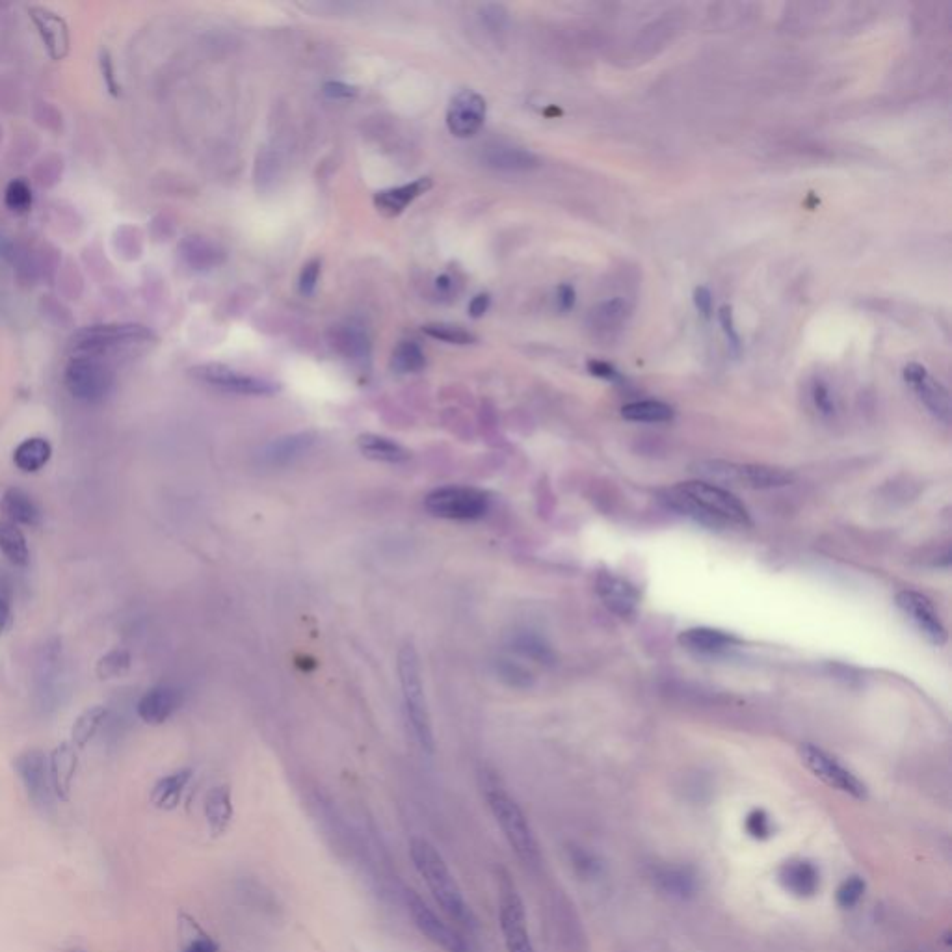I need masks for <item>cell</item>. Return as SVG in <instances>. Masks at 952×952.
I'll return each instance as SVG.
<instances>
[{
	"instance_id": "obj_1",
	"label": "cell",
	"mask_w": 952,
	"mask_h": 952,
	"mask_svg": "<svg viewBox=\"0 0 952 952\" xmlns=\"http://www.w3.org/2000/svg\"><path fill=\"white\" fill-rule=\"evenodd\" d=\"M662 499L679 514L711 529H744L752 525L746 506L733 493L705 480L675 484L662 493Z\"/></svg>"
},
{
	"instance_id": "obj_2",
	"label": "cell",
	"mask_w": 952,
	"mask_h": 952,
	"mask_svg": "<svg viewBox=\"0 0 952 952\" xmlns=\"http://www.w3.org/2000/svg\"><path fill=\"white\" fill-rule=\"evenodd\" d=\"M480 785L490 806L491 815L497 820L510 848L527 867H536L540 863V847L530 828L529 819L517 804L516 798L506 791L501 780L490 770H482Z\"/></svg>"
},
{
	"instance_id": "obj_3",
	"label": "cell",
	"mask_w": 952,
	"mask_h": 952,
	"mask_svg": "<svg viewBox=\"0 0 952 952\" xmlns=\"http://www.w3.org/2000/svg\"><path fill=\"white\" fill-rule=\"evenodd\" d=\"M410 854L417 873L421 874L439 908L447 913L452 921L467 925L471 912L463 899L462 889L450 873L449 865L441 856V852L428 839L413 837Z\"/></svg>"
},
{
	"instance_id": "obj_4",
	"label": "cell",
	"mask_w": 952,
	"mask_h": 952,
	"mask_svg": "<svg viewBox=\"0 0 952 952\" xmlns=\"http://www.w3.org/2000/svg\"><path fill=\"white\" fill-rule=\"evenodd\" d=\"M398 677H400L402 700L406 707L411 735L423 752L434 754L436 744H434L432 720H430L428 705L424 698L421 662L413 646H404L398 653Z\"/></svg>"
},
{
	"instance_id": "obj_5",
	"label": "cell",
	"mask_w": 952,
	"mask_h": 952,
	"mask_svg": "<svg viewBox=\"0 0 952 952\" xmlns=\"http://www.w3.org/2000/svg\"><path fill=\"white\" fill-rule=\"evenodd\" d=\"M698 475L709 484H731L748 490H774L793 484L794 475L783 467L757 465V463L701 462Z\"/></svg>"
},
{
	"instance_id": "obj_6",
	"label": "cell",
	"mask_w": 952,
	"mask_h": 952,
	"mask_svg": "<svg viewBox=\"0 0 952 952\" xmlns=\"http://www.w3.org/2000/svg\"><path fill=\"white\" fill-rule=\"evenodd\" d=\"M497 887H499V925L503 932L504 945L508 952H536L530 939L527 913L516 882L510 873L497 869Z\"/></svg>"
},
{
	"instance_id": "obj_7",
	"label": "cell",
	"mask_w": 952,
	"mask_h": 952,
	"mask_svg": "<svg viewBox=\"0 0 952 952\" xmlns=\"http://www.w3.org/2000/svg\"><path fill=\"white\" fill-rule=\"evenodd\" d=\"M157 341V335L142 324H101L80 330L71 346L80 357H93L125 346L151 344Z\"/></svg>"
},
{
	"instance_id": "obj_8",
	"label": "cell",
	"mask_w": 952,
	"mask_h": 952,
	"mask_svg": "<svg viewBox=\"0 0 952 952\" xmlns=\"http://www.w3.org/2000/svg\"><path fill=\"white\" fill-rule=\"evenodd\" d=\"M424 506L432 516L450 521H475L490 510L488 493L467 486H447L426 495Z\"/></svg>"
},
{
	"instance_id": "obj_9",
	"label": "cell",
	"mask_w": 952,
	"mask_h": 952,
	"mask_svg": "<svg viewBox=\"0 0 952 952\" xmlns=\"http://www.w3.org/2000/svg\"><path fill=\"white\" fill-rule=\"evenodd\" d=\"M798 755H800L802 765L815 778H819L822 783H826L828 787H832L839 793L848 794L856 800H867V796H869L867 785L852 770H848L841 761H837L833 755L824 752L822 748L815 746V744H809V742L798 748Z\"/></svg>"
},
{
	"instance_id": "obj_10",
	"label": "cell",
	"mask_w": 952,
	"mask_h": 952,
	"mask_svg": "<svg viewBox=\"0 0 952 952\" xmlns=\"http://www.w3.org/2000/svg\"><path fill=\"white\" fill-rule=\"evenodd\" d=\"M66 387L71 397L86 404H95L108 397L114 387V376L95 357H75L66 369Z\"/></svg>"
},
{
	"instance_id": "obj_11",
	"label": "cell",
	"mask_w": 952,
	"mask_h": 952,
	"mask_svg": "<svg viewBox=\"0 0 952 952\" xmlns=\"http://www.w3.org/2000/svg\"><path fill=\"white\" fill-rule=\"evenodd\" d=\"M14 768L34 807L41 815H53L56 794L51 781L49 757L41 750H27L15 759Z\"/></svg>"
},
{
	"instance_id": "obj_12",
	"label": "cell",
	"mask_w": 952,
	"mask_h": 952,
	"mask_svg": "<svg viewBox=\"0 0 952 952\" xmlns=\"http://www.w3.org/2000/svg\"><path fill=\"white\" fill-rule=\"evenodd\" d=\"M190 374L203 384L211 385L214 389H220L225 393H235V395L270 397V395H276L279 391V385L270 382V380L235 371V369L225 367L220 363L198 365L190 371Z\"/></svg>"
},
{
	"instance_id": "obj_13",
	"label": "cell",
	"mask_w": 952,
	"mask_h": 952,
	"mask_svg": "<svg viewBox=\"0 0 952 952\" xmlns=\"http://www.w3.org/2000/svg\"><path fill=\"white\" fill-rule=\"evenodd\" d=\"M406 908L410 913L413 925L423 934L424 938L432 941L437 947L447 952H467V945L458 932H454L443 919L437 915L415 891L406 889Z\"/></svg>"
},
{
	"instance_id": "obj_14",
	"label": "cell",
	"mask_w": 952,
	"mask_h": 952,
	"mask_svg": "<svg viewBox=\"0 0 952 952\" xmlns=\"http://www.w3.org/2000/svg\"><path fill=\"white\" fill-rule=\"evenodd\" d=\"M64 690V662L62 646L54 638L43 644L36 659V696L41 709H54Z\"/></svg>"
},
{
	"instance_id": "obj_15",
	"label": "cell",
	"mask_w": 952,
	"mask_h": 952,
	"mask_svg": "<svg viewBox=\"0 0 952 952\" xmlns=\"http://www.w3.org/2000/svg\"><path fill=\"white\" fill-rule=\"evenodd\" d=\"M895 603L900 612L919 629V633L925 636L928 642H932L934 646H943L947 642V631L939 620L932 601L926 595L913 592V590H904L897 594Z\"/></svg>"
},
{
	"instance_id": "obj_16",
	"label": "cell",
	"mask_w": 952,
	"mask_h": 952,
	"mask_svg": "<svg viewBox=\"0 0 952 952\" xmlns=\"http://www.w3.org/2000/svg\"><path fill=\"white\" fill-rule=\"evenodd\" d=\"M486 114L488 105L480 93L473 90L456 93L447 110V127L450 134H454L456 138L475 136L484 127Z\"/></svg>"
},
{
	"instance_id": "obj_17",
	"label": "cell",
	"mask_w": 952,
	"mask_h": 952,
	"mask_svg": "<svg viewBox=\"0 0 952 952\" xmlns=\"http://www.w3.org/2000/svg\"><path fill=\"white\" fill-rule=\"evenodd\" d=\"M904 382L912 387L913 393L923 402L926 410L936 419L949 423L951 421V397L949 391L939 384L938 380L926 371L919 363H910L904 369Z\"/></svg>"
},
{
	"instance_id": "obj_18",
	"label": "cell",
	"mask_w": 952,
	"mask_h": 952,
	"mask_svg": "<svg viewBox=\"0 0 952 952\" xmlns=\"http://www.w3.org/2000/svg\"><path fill=\"white\" fill-rule=\"evenodd\" d=\"M780 886L796 899H811L819 893L820 873L813 861L789 860L778 867Z\"/></svg>"
},
{
	"instance_id": "obj_19",
	"label": "cell",
	"mask_w": 952,
	"mask_h": 952,
	"mask_svg": "<svg viewBox=\"0 0 952 952\" xmlns=\"http://www.w3.org/2000/svg\"><path fill=\"white\" fill-rule=\"evenodd\" d=\"M597 594L603 599L605 607L612 610L614 614L627 618L633 616L636 607L640 603V595L636 592L635 586L622 577L614 573H599L597 577Z\"/></svg>"
},
{
	"instance_id": "obj_20",
	"label": "cell",
	"mask_w": 952,
	"mask_h": 952,
	"mask_svg": "<svg viewBox=\"0 0 952 952\" xmlns=\"http://www.w3.org/2000/svg\"><path fill=\"white\" fill-rule=\"evenodd\" d=\"M181 705V692L170 685L147 690L138 701V716L149 726H160L172 716Z\"/></svg>"
},
{
	"instance_id": "obj_21",
	"label": "cell",
	"mask_w": 952,
	"mask_h": 952,
	"mask_svg": "<svg viewBox=\"0 0 952 952\" xmlns=\"http://www.w3.org/2000/svg\"><path fill=\"white\" fill-rule=\"evenodd\" d=\"M317 443V434L313 432H298L291 436H283L268 443L261 452V462L268 467H285L289 463L302 458L313 445Z\"/></svg>"
},
{
	"instance_id": "obj_22",
	"label": "cell",
	"mask_w": 952,
	"mask_h": 952,
	"mask_svg": "<svg viewBox=\"0 0 952 952\" xmlns=\"http://www.w3.org/2000/svg\"><path fill=\"white\" fill-rule=\"evenodd\" d=\"M30 15L40 30L41 40L54 60H62L69 51V32L66 21L60 15L54 14L47 8L32 6Z\"/></svg>"
},
{
	"instance_id": "obj_23",
	"label": "cell",
	"mask_w": 952,
	"mask_h": 952,
	"mask_svg": "<svg viewBox=\"0 0 952 952\" xmlns=\"http://www.w3.org/2000/svg\"><path fill=\"white\" fill-rule=\"evenodd\" d=\"M432 186L434 183L430 177H421L410 185L387 188L374 196V205L378 212H382L387 218H397L408 209V205H411L415 199L421 198Z\"/></svg>"
},
{
	"instance_id": "obj_24",
	"label": "cell",
	"mask_w": 952,
	"mask_h": 952,
	"mask_svg": "<svg viewBox=\"0 0 952 952\" xmlns=\"http://www.w3.org/2000/svg\"><path fill=\"white\" fill-rule=\"evenodd\" d=\"M677 640L687 651L700 653V655H718L739 646V640L735 636L718 629H709V627L687 629L679 635Z\"/></svg>"
},
{
	"instance_id": "obj_25",
	"label": "cell",
	"mask_w": 952,
	"mask_h": 952,
	"mask_svg": "<svg viewBox=\"0 0 952 952\" xmlns=\"http://www.w3.org/2000/svg\"><path fill=\"white\" fill-rule=\"evenodd\" d=\"M482 160L488 168L499 172H530L540 166V159L532 151L514 146L490 147Z\"/></svg>"
},
{
	"instance_id": "obj_26",
	"label": "cell",
	"mask_w": 952,
	"mask_h": 952,
	"mask_svg": "<svg viewBox=\"0 0 952 952\" xmlns=\"http://www.w3.org/2000/svg\"><path fill=\"white\" fill-rule=\"evenodd\" d=\"M49 770H51V781H53L56 798L67 800L69 793H71L75 772H77V750H75V746H71L67 742L60 744L49 759Z\"/></svg>"
},
{
	"instance_id": "obj_27",
	"label": "cell",
	"mask_w": 952,
	"mask_h": 952,
	"mask_svg": "<svg viewBox=\"0 0 952 952\" xmlns=\"http://www.w3.org/2000/svg\"><path fill=\"white\" fill-rule=\"evenodd\" d=\"M653 880L666 895L675 897V899L692 897L696 893V887H698L696 873L690 867H683V865L657 867L653 871Z\"/></svg>"
},
{
	"instance_id": "obj_28",
	"label": "cell",
	"mask_w": 952,
	"mask_h": 952,
	"mask_svg": "<svg viewBox=\"0 0 952 952\" xmlns=\"http://www.w3.org/2000/svg\"><path fill=\"white\" fill-rule=\"evenodd\" d=\"M0 510L15 525L38 527L41 523L40 506L21 488H10L2 495Z\"/></svg>"
},
{
	"instance_id": "obj_29",
	"label": "cell",
	"mask_w": 952,
	"mask_h": 952,
	"mask_svg": "<svg viewBox=\"0 0 952 952\" xmlns=\"http://www.w3.org/2000/svg\"><path fill=\"white\" fill-rule=\"evenodd\" d=\"M205 819L209 822L214 837L227 832L233 820V798L227 785L212 787L205 796Z\"/></svg>"
},
{
	"instance_id": "obj_30",
	"label": "cell",
	"mask_w": 952,
	"mask_h": 952,
	"mask_svg": "<svg viewBox=\"0 0 952 952\" xmlns=\"http://www.w3.org/2000/svg\"><path fill=\"white\" fill-rule=\"evenodd\" d=\"M357 447L374 462L402 463L410 460V450L389 437L363 434L357 439Z\"/></svg>"
},
{
	"instance_id": "obj_31",
	"label": "cell",
	"mask_w": 952,
	"mask_h": 952,
	"mask_svg": "<svg viewBox=\"0 0 952 952\" xmlns=\"http://www.w3.org/2000/svg\"><path fill=\"white\" fill-rule=\"evenodd\" d=\"M51 443L43 437L25 439L14 452V462L23 473H36L51 460Z\"/></svg>"
},
{
	"instance_id": "obj_32",
	"label": "cell",
	"mask_w": 952,
	"mask_h": 952,
	"mask_svg": "<svg viewBox=\"0 0 952 952\" xmlns=\"http://www.w3.org/2000/svg\"><path fill=\"white\" fill-rule=\"evenodd\" d=\"M0 551L17 568H25L30 562L27 538L23 536L21 529L8 519L0 521Z\"/></svg>"
},
{
	"instance_id": "obj_33",
	"label": "cell",
	"mask_w": 952,
	"mask_h": 952,
	"mask_svg": "<svg viewBox=\"0 0 952 952\" xmlns=\"http://www.w3.org/2000/svg\"><path fill=\"white\" fill-rule=\"evenodd\" d=\"M674 415V408L661 400H638L622 408L623 419L631 423H668Z\"/></svg>"
},
{
	"instance_id": "obj_34",
	"label": "cell",
	"mask_w": 952,
	"mask_h": 952,
	"mask_svg": "<svg viewBox=\"0 0 952 952\" xmlns=\"http://www.w3.org/2000/svg\"><path fill=\"white\" fill-rule=\"evenodd\" d=\"M190 778H192V770H179V772H173L170 776L157 781V785L153 787V793H151L153 804L159 809H166V811L173 809L179 804Z\"/></svg>"
},
{
	"instance_id": "obj_35",
	"label": "cell",
	"mask_w": 952,
	"mask_h": 952,
	"mask_svg": "<svg viewBox=\"0 0 952 952\" xmlns=\"http://www.w3.org/2000/svg\"><path fill=\"white\" fill-rule=\"evenodd\" d=\"M183 255H185L186 263L198 270L214 268L225 261L224 250H220L216 244L201 237L188 238L183 244Z\"/></svg>"
},
{
	"instance_id": "obj_36",
	"label": "cell",
	"mask_w": 952,
	"mask_h": 952,
	"mask_svg": "<svg viewBox=\"0 0 952 952\" xmlns=\"http://www.w3.org/2000/svg\"><path fill=\"white\" fill-rule=\"evenodd\" d=\"M627 317H629L627 302H623L622 298H612L597 305L592 311L590 320L595 330L610 331L618 330Z\"/></svg>"
},
{
	"instance_id": "obj_37",
	"label": "cell",
	"mask_w": 952,
	"mask_h": 952,
	"mask_svg": "<svg viewBox=\"0 0 952 952\" xmlns=\"http://www.w3.org/2000/svg\"><path fill=\"white\" fill-rule=\"evenodd\" d=\"M106 714L108 711L105 707H99V705L80 714L73 726V742L77 748H84L88 742L92 741L95 733L103 726Z\"/></svg>"
},
{
	"instance_id": "obj_38",
	"label": "cell",
	"mask_w": 952,
	"mask_h": 952,
	"mask_svg": "<svg viewBox=\"0 0 952 952\" xmlns=\"http://www.w3.org/2000/svg\"><path fill=\"white\" fill-rule=\"evenodd\" d=\"M426 365V356H424L421 346L417 343L398 344L393 352V369L400 374H413V372L423 371Z\"/></svg>"
},
{
	"instance_id": "obj_39",
	"label": "cell",
	"mask_w": 952,
	"mask_h": 952,
	"mask_svg": "<svg viewBox=\"0 0 952 952\" xmlns=\"http://www.w3.org/2000/svg\"><path fill=\"white\" fill-rule=\"evenodd\" d=\"M424 335L441 341V343L456 344V346H467V344L476 343V337L471 331L463 330L462 326H454L447 322H436V324H426L423 328Z\"/></svg>"
},
{
	"instance_id": "obj_40",
	"label": "cell",
	"mask_w": 952,
	"mask_h": 952,
	"mask_svg": "<svg viewBox=\"0 0 952 952\" xmlns=\"http://www.w3.org/2000/svg\"><path fill=\"white\" fill-rule=\"evenodd\" d=\"M867 891V884L861 876H848L845 878L837 891H835V902L841 910H852L860 904V900L863 899Z\"/></svg>"
},
{
	"instance_id": "obj_41",
	"label": "cell",
	"mask_w": 952,
	"mask_h": 952,
	"mask_svg": "<svg viewBox=\"0 0 952 952\" xmlns=\"http://www.w3.org/2000/svg\"><path fill=\"white\" fill-rule=\"evenodd\" d=\"M744 830L746 833L755 839V841H767L770 839L776 828H774V820L768 815L765 809L761 807H755L752 809L746 819H744Z\"/></svg>"
},
{
	"instance_id": "obj_42",
	"label": "cell",
	"mask_w": 952,
	"mask_h": 952,
	"mask_svg": "<svg viewBox=\"0 0 952 952\" xmlns=\"http://www.w3.org/2000/svg\"><path fill=\"white\" fill-rule=\"evenodd\" d=\"M129 664H131V657L125 649H112L101 661L97 662V675L101 679H114L123 672H127Z\"/></svg>"
},
{
	"instance_id": "obj_43",
	"label": "cell",
	"mask_w": 952,
	"mask_h": 952,
	"mask_svg": "<svg viewBox=\"0 0 952 952\" xmlns=\"http://www.w3.org/2000/svg\"><path fill=\"white\" fill-rule=\"evenodd\" d=\"M14 609V582L6 571H0V635H4L12 625Z\"/></svg>"
},
{
	"instance_id": "obj_44",
	"label": "cell",
	"mask_w": 952,
	"mask_h": 952,
	"mask_svg": "<svg viewBox=\"0 0 952 952\" xmlns=\"http://www.w3.org/2000/svg\"><path fill=\"white\" fill-rule=\"evenodd\" d=\"M512 646H514L517 653H521L529 659H534V661L545 662L551 659V651L538 636L529 635V633L517 635L514 642H512Z\"/></svg>"
},
{
	"instance_id": "obj_45",
	"label": "cell",
	"mask_w": 952,
	"mask_h": 952,
	"mask_svg": "<svg viewBox=\"0 0 952 952\" xmlns=\"http://www.w3.org/2000/svg\"><path fill=\"white\" fill-rule=\"evenodd\" d=\"M4 201L8 205V209L14 212H27L32 205V192L28 188L25 181L17 179V181H12L8 188H6V196H4Z\"/></svg>"
},
{
	"instance_id": "obj_46",
	"label": "cell",
	"mask_w": 952,
	"mask_h": 952,
	"mask_svg": "<svg viewBox=\"0 0 952 952\" xmlns=\"http://www.w3.org/2000/svg\"><path fill=\"white\" fill-rule=\"evenodd\" d=\"M497 674L503 679L504 683H508L510 687L516 688H527L530 685V674L517 662L510 661V659H501L497 662Z\"/></svg>"
},
{
	"instance_id": "obj_47",
	"label": "cell",
	"mask_w": 952,
	"mask_h": 952,
	"mask_svg": "<svg viewBox=\"0 0 952 952\" xmlns=\"http://www.w3.org/2000/svg\"><path fill=\"white\" fill-rule=\"evenodd\" d=\"M718 320H720V326L722 330L726 333V339H728L729 348L733 354H741L742 341L739 331L735 328V320H733V311L729 305H722L718 309Z\"/></svg>"
},
{
	"instance_id": "obj_48",
	"label": "cell",
	"mask_w": 952,
	"mask_h": 952,
	"mask_svg": "<svg viewBox=\"0 0 952 952\" xmlns=\"http://www.w3.org/2000/svg\"><path fill=\"white\" fill-rule=\"evenodd\" d=\"M811 398H813V404H815V408H817L820 415L832 417L835 413V400H833L832 391H830L828 385L824 382H815L813 389H811Z\"/></svg>"
},
{
	"instance_id": "obj_49",
	"label": "cell",
	"mask_w": 952,
	"mask_h": 952,
	"mask_svg": "<svg viewBox=\"0 0 952 952\" xmlns=\"http://www.w3.org/2000/svg\"><path fill=\"white\" fill-rule=\"evenodd\" d=\"M320 268H322V263L320 259H311L309 263H305L302 272H300V279H298V287H300V292L304 296H311L315 289H317L318 278H320Z\"/></svg>"
},
{
	"instance_id": "obj_50",
	"label": "cell",
	"mask_w": 952,
	"mask_h": 952,
	"mask_svg": "<svg viewBox=\"0 0 952 952\" xmlns=\"http://www.w3.org/2000/svg\"><path fill=\"white\" fill-rule=\"evenodd\" d=\"M480 17H482V23L490 30H501L506 25L508 21V14L504 10L503 6L499 4H488L480 10Z\"/></svg>"
},
{
	"instance_id": "obj_51",
	"label": "cell",
	"mask_w": 952,
	"mask_h": 952,
	"mask_svg": "<svg viewBox=\"0 0 952 952\" xmlns=\"http://www.w3.org/2000/svg\"><path fill=\"white\" fill-rule=\"evenodd\" d=\"M324 95L328 99H333V101H346V99L356 97L357 88L350 86V84H344V82H328V84H324Z\"/></svg>"
},
{
	"instance_id": "obj_52",
	"label": "cell",
	"mask_w": 952,
	"mask_h": 952,
	"mask_svg": "<svg viewBox=\"0 0 952 952\" xmlns=\"http://www.w3.org/2000/svg\"><path fill=\"white\" fill-rule=\"evenodd\" d=\"M588 371L592 372L597 378L607 380V382H622V374L605 361H597V359L588 361Z\"/></svg>"
},
{
	"instance_id": "obj_53",
	"label": "cell",
	"mask_w": 952,
	"mask_h": 952,
	"mask_svg": "<svg viewBox=\"0 0 952 952\" xmlns=\"http://www.w3.org/2000/svg\"><path fill=\"white\" fill-rule=\"evenodd\" d=\"M694 304L700 311L701 317L709 318L713 315V294L707 287H698L694 291Z\"/></svg>"
},
{
	"instance_id": "obj_54",
	"label": "cell",
	"mask_w": 952,
	"mask_h": 952,
	"mask_svg": "<svg viewBox=\"0 0 952 952\" xmlns=\"http://www.w3.org/2000/svg\"><path fill=\"white\" fill-rule=\"evenodd\" d=\"M183 952H218V945H216V941L209 938V936L198 934L196 938H192L186 943Z\"/></svg>"
},
{
	"instance_id": "obj_55",
	"label": "cell",
	"mask_w": 952,
	"mask_h": 952,
	"mask_svg": "<svg viewBox=\"0 0 952 952\" xmlns=\"http://www.w3.org/2000/svg\"><path fill=\"white\" fill-rule=\"evenodd\" d=\"M575 300H577V294H575V289H573L571 285H560V287H558L556 302H558L560 311H564V313L571 311L573 305H575Z\"/></svg>"
},
{
	"instance_id": "obj_56",
	"label": "cell",
	"mask_w": 952,
	"mask_h": 952,
	"mask_svg": "<svg viewBox=\"0 0 952 952\" xmlns=\"http://www.w3.org/2000/svg\"><path fill=\"white\" fill-rule=\"evenodd\" d=\"M490 305V294H476L475 298L471 300V304H469V315L473 318H482L488 313Z\"/></svg>"
},
{
	"instance_id": "obj_57",
	"label": "cell",
	"mask_w": 952,
	"mask_h": 952,
	"mask_svg": "<svg viewBox=\"0 0 952 952\" xmlns=\"http://www.w3.org/2000/svg\"><path fill=\"white\" fill-rule=\"evenodd\" d=\"M436 289L437 292L441 294H450L452 289H454V279L450 278L449 274H443L436 279Z\"/></svg>"
},
{
	"instance_id": "obj_58",
	"label": "cell",
	"mask_w": 952,
	"mask_h": 952,
	"mask_svg": "<svg viewBox=\"0 0 952 952\" xmlns=\"http://www.w3.org/2000/svg\"><path fill=\"white\" fill-rule=\"evenodd\" d=\"M69 952H84V951H69Z\"/></svg>"
}]
</instances>
